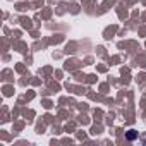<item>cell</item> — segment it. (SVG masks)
<instances>
[{"label": "cell", "mask_w": 146, "mask_h": 146, "mask_svg": "<svg viewBox=\"0 0 146 146\" xmlns=\"http://www.w3.org/2000/svg\"><path fill=\"white\" fill-rule=\"evenodd\" d=\"M136 136H137V132H134V131H129V132H127V139H131V141H134Z\"/></svg>", "instance_id": "cell-1"}]
</instances>
